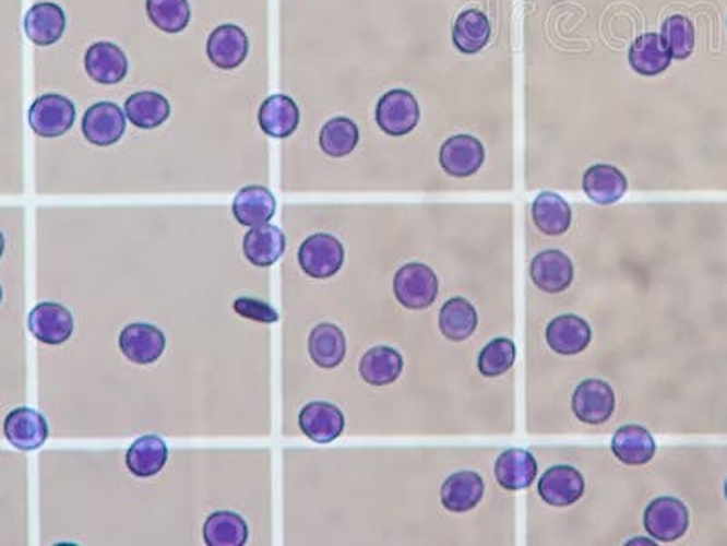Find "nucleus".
<instances>
[{
  "label": "nucleus",
  "instance_id": "58836bf2",
  "mask_svg": "<svg viewBox=\"0 0 727 546\" xmlns=\"http://www.w3.org/2000/svg\"><path fill=\"white\" fill-rule=\"evenodd\" d=\"M234 310L250 321L266 322V324L278 321V311L272 305H267L266 300L255 299V297L235 299Z\"/></svg>",
  "mask_w": 727,
  "mask_h": 546
},
{
  "label": "nucleus",
  "instance_id": "c756f323",
  "mask_svg": "<svg viewBox=\"0 0 727 546\" xmlns=\"http://www.w3.org/2000/svg\"><path fill=\"white\" fill-rule=\"evenodd\" d=\"M124 111L131 124L141 130H155L169 119L171 106L160 93L139 92L126 98Z\"/></svg>",
  "mask_w": 727,
  "mask_h": 546
},
{
  "label": "nucleus",
  "instance_id": "9b49d317",
  "mask_svg": "<svg viewBox=\"0 0 727 546\" xmlns=\"http://www.w3.org/2000/svg\"><path fill=\"white\" fill-rule=\"evenodd\" d=\"M586 490L581 472L570 464H557L544 472L538 480V494L551 507H571Z\"/></svg>",
  "mask_w": 727,
  "mask_h": 546
},
{
  "label": "nucleus",
  "instance_id": "4c0bfd02",
  "mask_svg": "<svg viewBox=\"0 0 727 546\" xmlns=\"http://www.w3.org/2000/svg\"><path fill=\"white\" fill-rule=\"evenodd\" d=\"M516 346L511 339L499 337L489 341L478 355V371L484 377L504 376L515 365Z\"/></svg>",
  "mask_w": 727,
  "mask_h": 546
},
{
  "label": "nucleus",
  "instance_id": "a211bd4d",
  "mask_svg": "<svg viewBox=\"0 0 727 546\" xmlns=\"http://www.w3.org/2000/svg\"><path fill=\"white\" fill-rule=\"evenodd\" d=\"M537 461L524 448H510L494 461V477L505 490H524L537 479Z\"/></svg>",
  "mask_w": 727,
  "mask_h": 546
},
{
  "label": "nucleus",
  "instance_id": "ea45409f",
  "mask_svg": "<svg viewBox=\"0 0 727 546\" xmlns=\"http://www.w3.org/2000/svg\"><path fill=\"white\" fill-rule=\"evenodd\" d=\"M724 496H726L727 499V479H726V485H724Z\"/></svg>",
  "mask_w": 727,
  "mask_h": 546
},
{
  "label": "nucleus",
  "instance_id": "a878e982",
  "mask_svg": "<svg viewBox=\"0 0 727 546\" xmlns=\"http://www.w3.org/2000/svg\"><path fill=\"white\" fill-rule=\"evenodd\" d=\"M630 66L642 76H657L668 70L671 54L658 33H644L631 44Z\"/></svg>",
  "mask_w": 727,
  "mask_h": 546
},
{
  "label": "nucleus",
  "instance_id": "f8f14e48",
  "mask_svg": "<svg viewBox=\"0 0 727 546\" xmlns=\"http://www.w3.org/2000/svg\"><path fill=\"white\" fill-rule=\"evenodd\" d=\"M27 328L44 344H64L73 335L75 321L71 311L59 302H40L27 316Z\"/></svg>",
  "mask_w": 727,
  "mask_h": 546
},
{
  "label": "nucleus",
  "instance_id": "9d476101",
  "mask_svg": "<svg viewBox=\"0 0 727 546\" xmlns=\"http://www.w3.org/2000/svg\"><path fill=\"white\" fill-rule=\"evenodd\" d=\"M48 420L35 408L21 406L5 415L4 437L21 452L37 450L48 441Z\"/></svg>",
  "mask_w": 727,
  "mask_h": 546
},
{
  "label": "nucleus",
  "instance_id": "0eeeda50",
  "mask_svg": "<svg viewBox=\"0 0 727 546\" xmlns=\"http://www.w3.org/2000/svg\"><path fill=\"white\" fill-rule=\"evenodd\" d=\"M126 119L124 111L115 103L93 104L82 117V133L93 146H114L124 135Z\"/></svg>",
  "mask_w": 727,
  "mask_h": 546
},
{
  "label": "nucleus",
  "instance_id": "c9c22d12",
  "mask_svg": "<svg viewBox=\"0 0 727 546\" xmlns=\"http://www.w3.org/2000/svg\"><path fill=\"white\" fill-rule=\"evenodd\" d=\"M146 10L153 26L171 35L184 32L191 21L188 0H147Z\"/></svg>",
  "mask_w": 727,
  "mask_h": 546
},
{
  "label": "nucleus",
  "instance_id": "bb28decb",
  "mask_svg": "<svg viewBox=\"0 0 727 546\" xmlns=\"http://www.w3.org/2000/svg\"><path fill=\"white\" fill-rule=\"evenodd\" d=\"M532 217L544 235L559 237L570 229L573 212L564 197L553 191H544L533 201Z\"/></svg>",
  "mask_w": 727,
  "mask_h": 546
},
{
  "label": "nucleus",
  "instance_id": "f704fd0d",
  "mask_svg": "<svg viewBox=\"0 0 727 546\" xmlns=\"http://www.w3.org/2000/svg\"><path fill=\"white\" fill-rule=\"evenodd\" d=\"M359 139V126L355 124L354 120L348 117H335L322 126L319 141L322 152L330 157L341 158L354 152Z\"/></svg>",
  "mask_w": 727,
  "mask_h": 546
},
{
  "label": "nucleus",
  "instance_id": "473e14b6",
  "mask_svg": "<svg viewBox=\"0 0 727 546\" xmlns=\"http://www.w3.org/2000/svg\"><path fill=\"white\" fill-rule=\"evenodd\" d=\"M477 310L464 297H453L440 310V332L453 343H462V341L472 337L475 330H477Z\"/></svg>",
  "mask_w": 727,
  "mask_h": 546
},
{
  "label": "nucleus",
  "instance_id": "20e7f679",
  "mask_svg": "<svg viewBox=\"0 0 727 546\" xmlns=\"http://www.w3.org/2000/svg\"><path fill=\"white\" fill-rule=\"evenodd\" d=\"M374 117L385 135L404 136L417 128L420 106L412 92L391 90L380 97Z\"/></svg>",
  "mask_w": 727,
  "mask_h": 546
},
{
  "label": "nucleus",
  "instance_id": "c85d7f7f",
  "mask_svg": "<svg viewBox=\"0 0 727 546\" xmlns=\"http://www.w3.org/2000/svg\"><path fill=\"white\" fill-rule=\"evenodd\" d=\"M359 370L364 381L371 387H388L401 377L404 359L391 346H374L364 354Z\"/></svg>",
  "mask_w": 727,
  "mask_h": 546
},
{
  "label": "nucleus",
  "instance_id": "ddd939ff",
  "mask_svg": "<svg viewBox=\"0 0 727 546\" xmlns=\"http://www.w3.org/2000/svg\"><path fill=\"white\" fill-rule=\"evenodd\" d=\"M207 59L218 70H235L239 68L250 54V38L245 29L235 24H223L215 27L207 38Z\"/></svg>",
  "mask_w": 727,
  "mask_h": 546
},
{
  "label": "nucleus",
  "instance_id": "412c9836",
  "mask_svg": "<svg viewBox=\"0 0 727 546\" xmlns=\"http://www.w3.org/2000/svg\"><path fill=\"white\" fill-rule=\"evenodd\" d=\"M582 190L587 199L603 206L619 202L628 191V179L611 164H595L582 177Z\"/></svg>",
  "mask_w": 727,
  "mask_h": 546
},
{
  "label": "nucleus",
  "instance_id": "f257e3e1",
  "mask_svg": "<svg viewBox=\"0 0 727 546\" xmlns=\"http://www.w3.org/2000/svg\"><path fill=\"white\" fill-rule=\"evenodd\" d=\"M393 292L407 310H424L433 305L439 295V277L422 262H409L395 273Z\"/></svg>",
  "mask_w": 727,
  "mask_h": 546
},
{
  "label": "nucleus",
  "instance_id": "7ed1b4c3",
  "mask_svg": "<svg viewBox=\"0 0 727 546\" xmlns=\"http://www.w3.org/2000/svg\"><path fill=\"white\" fill-rule=\"evenodd\" d=\"M644 526L653 539L674 543L690 529V510L677 497H657L647 505Z\"/></svg>",
  "mask_w": 727,
  "mask_h": 546
},
{
  "label": "nucleus",
  "instance_id": "39448f33",
  "mask_svg": "<svg viewBox=\"0 0 727 546\" xmlns=\"http://www.w3.org/2000/svg\"><path fill=\"white\" fill-rule=\"evenodd\" d=\"M344 246L330 234H313L300 245L299 264L306 275L330 278L344 264Z\"/></svg>",
  "mask_w": 727,
  "mask_h": 546
},
{
  "label": "nucleus",
  "instance_id": "72a5a7b5",
  "mask_svg": "<svg viewBox=\"0 0 727 546\" xmlns=\"http://www.w3.org/2000/svg\"><path fill=\"white\" fill-rule=\"evenodd\" d=\"M202 535L207 546H245L250 530L239 513L221 510L206 519Z\"/></svg>",
  "mask_w": 727,
  "mask_h": 546
},
{
  "label": "nucleus",
  "instance_id": "cd10ccee",
  "mask_svg": "<svg viewBox=\"0 0 727 546\" xmlns=\"http://www.w3.org/2000/svg\"><path fill=\"white\" fill-rule=\"evenodd\" d=\"M168 463V444L163 437L142 436L126 453V466L136 477H153Z\"/></svg>",
  "mask_w": 727,
  "mask_h": 546
},
{
  "label": "nucleus",
  "instance_id": "6ab92c4d",
  "mask_svg": "<svg viewBox=\"0 0 727 546\" xmlns=\"http://www.w3.org/2000/svg\"><path fill=\"white\" fill-rule=\"evenodd\" d=\"M484 490H486L484 479L477 472L461 470L444 480L440 499H442L445 510L464 513L469 512L477 507L478 502L482 501Z\"/></svg>",
  "mask_w": 727,
  "mask_h": 546
},
{
  "label": "nucleus",
  "instance_id": "1a4fd4ad",
  "mask_svg": "<svg viewBox=\"0 0 727 546\" xmlns=\"http://www.w3.org/2000/svg\"><path fill=\"white\" fill-rule=\"evenodd\" d=\"M120 352L135 365H152L160 359L166 349V335L163 330L147 322H133L120 332Z\"/></svg>",
  "mask_w": 727,
  "mask_h": 546
},
{
  "label": "nucleus",
  "instance_id": "b1692460",
  "mask_svg": "<svg viewBox=\"0 0 727 546\" xmlns=\"http://www.w3.org/2000/svg\"><path fill=\"white\" fill-rule=\"evenodd\" d=\"M234 215L242 226H262L277 212V199L264 186H246L234 199Z\"/></svg>",
  "mask_w": 727,
  "mask_h": 546
},
{
  "label": "nucleus",
  "instance_id": "423d86ee",
  "mask_svg": "<svg viewBox=\"0 0 727 546\" xmlns=\"http://www.w3.org/2000/svg\"><path fill=\"white\" fill-rule=\"evenodd\" d=\"M571 406L581 423L592 426L603 425L613 415L617 406L613 388L603 379H586L576 387Z\"/></svg>",
  "mask_w": 727,
  "mask_h": 546
},
{
  "label": "nucleus",
  "instance_id": "5701e85b",
  "mask_svg": "<svg viewBox=\"0 0 727 546\" xmlns=\"http://www.w3.org/2000/svg\"><path fill=\"white\" fill-rule=\"evenodd\" d=\"M242 250L253 266H273L286 251V235L270 223L255 226L246 234Z\"/></svg>",
  "mask_w": 727,
  "mask_h": 546
},
{
  "label": "nucleus",
  "instance_id": "dca6fc26",
  "mask_svg": "<svg viewBox=\"0 0 727 546\" xmlns=\"http://www.w3.org/2000/svg\"><path fill=\"white\" fill-rule=\"evenodd\" d=\"M24 32L40 48L59 43L65 32V15L53 2H38L24 16Z\"/></svg>",
  "mask_w": 727,
  "mask_h": 546
},
{
  "label": "nucleus",
  "instance_id": "7c9ffc66",
  "mask_svg": "<svg viewBox=\"0 0 727 546\" xmlns=\"http://www.w3.org/2000/svg\"><path fill=\"white\" fill-rule=\"evenodd\" d=\"M346 335L332 322H322L313 328L308 341L311 359L321 368H337L346 357Z\"/></svg>",
  "mask_w": 727,
  "mask_h": 546
},
{
  "label": "nucleus",
  "instance_id": "f3484780",
  "mask_svg": "<svg viewBox=\"0 0 727 546\" xmlns=\"http://www.w3.org/2000/svg\"><path fill=\"white\" fill-rule=\"evenodd\" d=\"M546 341L557 354H581L592 343V328L579 316L555 317L546 328Z\"/></svg>",
  "mask_w": 727,
  "mask_h": 546
},
{
  "label": "nucleus",
  "instance_id": "e433bc0d",
  "mask_svg": "<svg viewBox=\"0 0 727 546\" xmlns=\"http://www.w3.org/2000/svg\"><path fill=\"white\" fill-rule=\"evenodd\" d=\"M660 37L675 60L688 59L695 49V27L688 16H668L664 21Z\"/></svg>",
  "mask_w": 727,
  "mask_h": 546
},
{
  "label": "nucleus",
  "instance_id": "4468645a",
  "mask_svg": "<svg viewBox=\"0 0 727 546\" xmlns=\"http://www.w3.org/2000/svg\"><path fill=\"white\" fill-rule=\"evenodd\" d=\"M529 275L538 289L546 294H562L575 278V268L564 251L546 250L532 261Z\"/></svg>",
  "mask_w": 727,
  "mask_h": 546
},
{
  "label": "nucleus",
  "instance_id": "6e6552de",
  "mask_svg": "<svg viewBox=\"0 0 727 546\" xmlns=\"http://www.w3.org/2000/svg\"><path fill=\"white\" fill-rule=\"evenodd\" d=\"M439 161L445 174L455 179H466L482 168L486 150L477 136L462 133V135L450 136L442 144Z\"/></svg>",
  "mask_w": 727,
  "mask_h": 546
},
{
  "label": "nucleus",
  "instance_id": "2eb2a0df",
  "mask_svg": "<svg viewBox=\"0 0 727 546\" xmlns=\"http://www.w3.org/2000/svg\"><path fill=\"white\" fill-rule=\"evenodd\" d=\"M299 426L310 441L327 444L341 437L346 426L343 410L332 403L315 401L300 410Z\"/></svg>",
  "mask_w": 727,
  "mask_h": 546
},
{
  "label": "nucleus",
  "instance_id": "393cba45",
  "mask_svg": "<svg viewBox=\"0 0 727 546\" xmlns=\"http://www.w3.org/2000/svg\"><path fill=\"white\" fill-rule=\"evenodd\" d=\"M611 450H613L615 458L619 459L620 463L630 464V466H642V464H647L655 458L657 444H655V439H653L649 430H646L644 426L628 425L615 431L613 439H611Z\"/></svg>",
  "mask_w": 727,
  "mask_h": 546
},
{
  "label": "nucleus",
  "instance_id": "4be33fe9",
  "mask_svg": "<svg viewBox=\"0 0 727 546\" xmlns=\"http://www.w3.org/2000/svg\"><path fill=\"white\" fill-rule=\"evenodd\" d=\"M300 111L294 98L288 95H272L259 109V124L266 135L273 139H288L299 128Z\"/></svg>",
  "mask_w": 727,
  "mask_h": 546
},
{
  "label": "nucleus",
  "instance_id": "aec40b11",
  "mask_svg": "<svg viewBox=\"0 0 727 546\" xmlns=\"http://www.w3.org/2000/svg\"><path fill=\"white\" fill-rule=\"evenodd\" d=\"M87 75L98 84H119L128 75V57L124 51L111 43L93 44L84 57Z\"/></svg>",
  "mask_w": 727,
  "mask_h": 546
},
{
  "label": "nucleus",
  "instance_id": "2f4dec72",
  "mask_svg": "<svg viewBox=\"0 0 727 546\" xmlns=\"http://www.w3.org/2000/svg\"><path fill=\"white\" fill-rule=\"evenodd\" d=\"M491 24L480 10H464L453 24V44L462 54L475 55L488 46Z\"/></svg>",
  "mask_w": 727,
  "mask_h": 546
},
{
  "label": "nucleus",
  "instance_id": "f03ea898",
  "mask_svg": "<svg viewBox=\"0 0 727 546\" xmlns=\"http://www.w3.org/2000/svg\"><path fill=\"white\" fill-rule=\"evenodd\" d=\"M75 104L57 93L38 97L27 111L29 128L44 139H55L68 133L75 124Z\"/></svg>",
  "mask_w": 727,
  "mask_h": 546
}]
</instances>
